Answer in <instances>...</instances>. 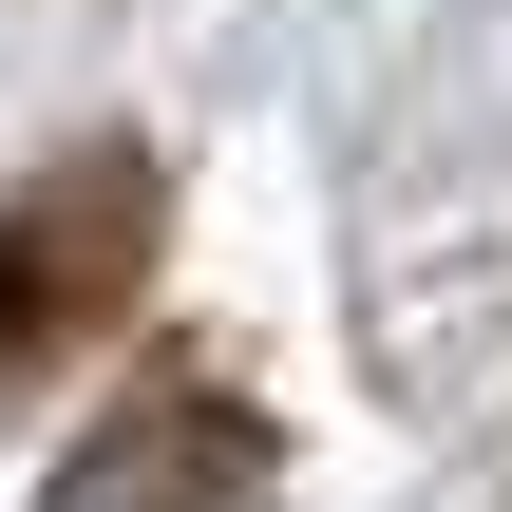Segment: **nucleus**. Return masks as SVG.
<instances>
[{
    "mask_svg": "<svg viewBox=\"0 0 512 512\" xmlns=\"http://www.w3.org/2000/svg\"><path fill=\"white\" fill-rule=\"evenodd\" d=\"M266 494H285L266 418H247L228 380H152V399H114V418L57 456L38 512H266Z\"/></svg>",
    "mask_w": 512,
    "mask_h": 512,
    "instance_id": "f257e3e1",
    "label": "nucleus"
},
{
    "mask_svg": "<svg viewBox=\"0 0 512 512\" xmlns=\"http://www.w3.org/2000/svg\"><path fill=\"white\" fill-rule=\"evenodd\" d=\"M133 247H152V190H133V171L38 190V209L0 228V361H19V342H57V323H76V285H95V266H133Z\"/></svg>",
    "mask_w": 512,
    "mask_h": 512,
    "instance_id": "f03ea898",
    "label": "nucleus"
}]
</instances>
